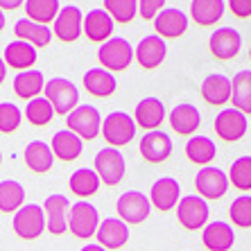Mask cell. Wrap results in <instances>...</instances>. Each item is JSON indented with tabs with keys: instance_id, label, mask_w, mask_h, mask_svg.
Listing matches in <instances>:
<instances>
[{
	"instance_id": "cell-47",
	"label": "cell",
	"mask_w": 251,
	"mask_h": 251,
	"mask_svg": "<svg viewBox=\"0 0 251 251\" xmlns=\"http://www.w3.org/2000/svg\"><path fill=\"white\" fill-rule=\"evenodd\" d=\"M5 23H7V18H5V12H2V9H0V32H2V29H5Z\"/></svg>"
},
{
	"instance_id": "cell-46",
	"label": "cell",
	"mask_w": 251,
	"mask_h": 251,
	"mask_svg": "<svg viewBox=\"0 0 251 251\" xmlns=\"http://www.w3.org/2000/svg\"><path fill=\"white\" fill-rule=\"evenodd\" d=\"M79 251H106L104 247H100V245H86V247H82Z\"/></svg>"
},
{
	"instance_id": "cell-19",
	"label": "cell",
	"mask_w": 251,
	"mask_h": 251,
	"mask_svg": "<svg viewBox=\"0 0 251 251\" xmlns=\"http://www.w3.org/2000/svg\"><path fill=\"white\" fill-rule=\"evenodd\" d=\"M168 123L172 127V131H176L179 136H193L199 129V125H201V113H199V109L195 104L181 102V104H176L170 111Z\"/></svg>"
},
{
	"instance_id": "cell-41",
	"label": "cell",
	"mask_w": 251,
	"mask_h": 251,
	"mask_svg": "<svg viewBox=\"0 0 251 251\" xmlns=\"http://www.w3.org/2000/svg\"><path fill=\"white\" fill-rule=\"evenodd\" d=\"M23 123V111L12 102H0V134H14Z\"/></svg>"
},
{
	"instance_id": "cell-1",
	"label": "cell",
	"mask_w": 251,
	"mask_h": 251,
	"mask_svg": "<svg viewBox=\"0 0 251 251\" xmlns=\"http://www.w3.org/2000/svg\"><path fill=\"white\" fill-rule=\"evenodd\" d=\"M46 100L52 104L54 113L59 116H68L73 109L79 106V91L70 79L66 77H52L50 82H46Z\"/></svg>"
},
{
	"instance_id": "cell-42",
	"label": "cell",
	"mask_w": 251,
	"mask_h": 251,
	"mask_svg": "<svg viewBox=\"0 0 251 251\" xmlns=\"http://www.w3.org/2000/svg\"><path fill=\"white\" fill-rule=\"evenodd\" d=\"M165 9V0H138V16L145 21H154L158 12Z\"/></svg>"
},
{
	"instance_id": "cell-16",
	"label": "cell",
	"mask_w": 251,
	"mask_h": 251,
	"mask_svg": "<svg viewBox=\"0 0 251 251\" xmlns=\"http://www.w3.org/2000/svg\"><path fill=\"white\" fill-rule=\"evenodd\" d=\"M179 199H181V186L172 176H161L150 188V204H152V208L161 210V213L176 208Z\"/></svg>"
},
{
	"instance_id": "cell-15",
	"label": "cell",
	"mask_w": 251,
	"mask_h": 251,
	"mask_svg": "<svg viewBox=\"0 0 251 251\" xmlns=\"http://www.w3.org/2000/svg\"><path fill=\"white\" fill-rule=\"evenodd\" d=\"M208 48L210 54L220 61H228L240 54V48H242V36H240L238 29L233 27H220L215 29L208 39Z\"/></svg>"
},
{
	"instance_id": "cell-12",
	"label": "cell",
	"mask_w": 251,
	"mask_h": 251,
	"mask_svg": "<svg viewBox=\"0 0 251 251\" xmlns=\"http://www.w3.org/2000/svg\"><path fill=\"white\" fill-rule=\"evenodd\" d=\"M172 138L165 134L163 129H154V131H145V136L140 138V156L147 163H163L172 154Z\"/></svg>"
},
{
	"instance_id": "cell-8",
	"label": "cell",
	"mask_w": 251,
	"mask_h": 251,
	"mask_svg": "<svg viewBox=\"0 0 251 251\" xmlns=\"http://www.w3.org/2000/svg\"><path fill=\"white\" fill-rule=\"evenodd\" d=\"M116 210H118V220H123L125 224H143L152 213V204L150 197H145V193L138 190H129L123 193L116 201Z\"/></svg>"
},
{
	"instance_id": "cell-26",
	"label": "cell",
	"mask_w": 251,
	"mask_h": 251,
	"mask_svg": "<svg viewBox=\"0 0 251 251\" xmlns=\"http://www.w3.org/2000/svg\"><path fill=\"white\" fill-rule=\"evenodd\" d=\"M2 59H5L7 68H16L18 73H23V70H29L36 64V48L16 39V41L7 43Z\"/></svg>"
},
{
	"instance_id": "cell-32",
	"label": "cell",
	"mask_w": 251,
	"mask_h": 251,
	"mask_svg": "<svg viewBox=\"0 0 251 251\" xmlns=\"http://www.w3.org/2000/svg\"><path fill=\"white\" fill-rule=\"evenodd\" d=\"M231 104L245 116L251 113V70H240L231 79Z\"/></svg>"
},
{
	"instance_id": "cell-21",
	"label": "cell",
	"mask_w": 251,
	"mask_h": 251,
	"mask_svg": "<svg viewBox=\"0 0 251 251\" xmlns=\"http://www.w3.org/2000/svg\"><path fill=\"white\" fill-rule=\"evenodd\" d=\"M165 120V104L158 98H143L136 104L134 123L136 127H143L145 131H154Z\"/></svg>"
},
{
	"instance_id": "cell-9",
	"label": "cell",
	"mask_w": 251,
	"mask_h": 251,
	"mask_svg": "<svg viewBox=\"0 0 251 251\" xmlns=\"http://www.w3.org/2000/svg\"><path fill=\"white\" fill-rule=\"evenodd\" d=\"M210 208L206 204V199H201L199 195H186L179 199L176 204V220L183 228L188 231H199L208 224Z\"/></svg>"
},
{
	"instance_id": "cell-3",
	"label": "cell",
	"mask_w": 251,
	"mask_h": 251,
	"mask_svg": "<svg viewBox=\"0 0 251 251\" xmlns=\"http://www.w3.org/2000/svg\"><path fill=\"white\" fill-rule=\"evenodd\" d=\"M134 59V48L127 39L123 36H111L109 41H104L98 50V61L100 66L109 73H118V70L129 68Z\"/></svg>"
},
{
	"instance_id": "cell-27",
	"label": "cell",
	"mask_w": 251,
	"mask_h": 251,
	"mask_svg": "<svg viewBox=\"0 0 251 251\" xmlns=\"http://www.w3.org/2000/svg\"><path fill=\"white\" fill-rule=\"evenodd\" d=\"M50 150L57 158L61 161H75L79 158L84 150V140L75 134V131H70V129H61L57 134L52 136V143H50Z\"/></svg>"
},
{
	"instance_id": "cell-43",
	"label": "cell",
	"mask_w": 251,
	"mask_h": 251,
	"mask_svg": "<svg viewBox=\"0 0 251 251\" xmlns=\"http://www.w3.org/2000/svg\"><path fill=\"white\" fill-rule=\"evenodd\" d=\"M228 9L238 18H249L251 16V0H228Z\"/></svg>"
},
{
	"instance_id": "cell-20",
	"label": "cell",
	"mask_w": 251,
	"mask_h": 251,
	"mask_svg": "<svg viewBox=\"0 0 251 251\" xmlns=\"http://www.w3.org/2000/svg\"><path fill=\"white\" fill-rule=\"evenodd\" d=\"M98 245L109 249H123L129 242V226L118 217H106L98 226Z\"/></svg>"
},
{
	"instance_id": "cell-48",
	"label": "cell",
	"mask_w": 251,
	"mask_h": 251,
	"mask_svg": "<svg viewBox=\"0 0 251 251\" xmlns=\"http://www.w3.org/2000/svg\"><path fill=\"white\" fill-rule=\"evenodd\" d=\"M0 165H2V152H0Z\"/></svg>"
},
{
	"instance_id": "cell-7",
	"label": "cell",
	"mask_w": 251,
	"mask_h": 251,
	"mask_svg": "<svg viewBox=\"0 0 251 251\" xmlns=\"http://www.w3.org/2000/svg\"><path fill=\"white\" fill-rule=\"evenodd\" d=\"M95 172H98L100 181L106 186H118L127 175V165H125V156L116 147H104L95 154Z\"/></svg>"
},
{
	"instance_id": "cell-18",
	"label": "cell",
	"mask_w": 251,
	"mask_h": 251,
	"mask_svg": "<svg viewBox=\"0 0 251 251\" xmlns=\"http://www.w3.org/2000/svg\"><path fill=\"white\" fill-rule=\"evenodd\" d=\"M134 57L143 68L152 70L165 61V57H168V46H165V41L156 34L145 36V39H140V43L134 48Z\"/></svg>"
},
{
	"instance_id": "cell-10",
	"label": "cell",
	"mask_w": 251,
	"mask_h": 251,
	"mask_svg": "<svg viewBox=\"0 0 251 251\" xmlns=\"http://www.w3.org/2000/svg\"><path fill=\"white\" fill-rule=\"evenodd\" d=\"M54 36L59 41L64 43H73L77 41L84 32V14L79 7L75 5H68V7H61L54 18Z\"/></svg>"
},
{
	"instance_id": "cell-25",
	"label": "cell",
	"mask_w": 251,
	"mask_h": 251,
	"mask_svg": "<svg viewBox=\"0 0 251 251\" xmlns=\"http://www.w3.org/2000/svg\"><path fill=\"white\" fill-rule=\"evenodd\" d=\"M84 88L88 91V95H93V98H109V95L116 93L118 88V82L113 73L104 68H91L84 73V79H82Z\"/></svg>"
},
{
	"instance_id": "cell-13",
	"label": "cell",
	"mask_w": 251,
	"mask_h": 251,
	"mask_svg": "<svg viewBox=\"0 0 251 251\" xmlns=\"http://www.w3.org/2000/svg\"><path fill=\"white\" fill-rule=\"evenodd\" d=\"M43 213H46V231H50L52 235H61L68 231L70 199L66 195H50L43 201Z\"/></svg>"
},
{
	"instance_id": "cell-11",
	"label": "cell",
	"mask_w": 251,
	"mask_h": 251,
	"mask_svg": "<svg viewBox=\"0 0 251 251\" xmlns=\"http://www.w3.org/2000/svg\"><path fill=\"white\" fill-rule=\"evenodd\" d=\"M228 175H224L220 168L206 165L199 170V175L195 176V188L201 199H220L226 195L228 190Z\"/></svg>"
},
{
	"instance_id": "cell-49",
	"label": "cell",
	"mask_w": 251,
	"mask_h": 251,
	"mask_svg": "<svg viewBox=\"0 0 251 251\" xmlns=\"http://www.w3.org/2000/svg\"><path fill=\"white\" fill-rule=\"evenodd\" d=\"M249 59H251V48H249Z\"/></svg>"
},
{
	"instance_id": "cell-24",
	"label": "cell",
	"mask_w": 251,
	"mask_h": 251,
	"mask_svg": "<svg viewBox=\"0 0 251 251\" xmlns=\"http://www.w3.org/2000/svg\"><path fill=\"white\" fill-rule=\"evenodd\" d=\"M201 240L208 251H228L235 245V231L226 222H208L204 226Z\"/></svg>"
},
{
	"instance_id": "cell-33",
	"label": "cell",
	"mask_w": 251,
	"mask_h": 251,
	"mask_svg": "<svg viewBox=\"0 0 251 251\" xmlns=\"http://www.w3.org/2000/svg\"><path fill=\"white\" fill-rule=\"evenodd\" d=\"M100 176L95 170L91 168H79L75 170L73 175H70L68 179V188L70 193L77 195V197H91V195H95L100 190Z\"/></svg>"
},
{
	"instance_id": "cell-35",
	"label": "cell",
	"mask_w": 251,
	"mask_h": 251,
	"mask_svg": "<svg viewBox=\"0 0 251 251\" xmlns=\"http://www.w3.org/2000/svg\"><path fill=\"white\" fill-rule=\"evenodd\" d=\"M25 206V188L14 179L0 181V213H16Z\"/></svg>"
},
{
	"instance_id": "cell-30",
	"label": "cell",
	"mask_w": 251,
	"mask_h": 251,
	"mask_svg": "<svg viewBox=\"0 0 251 251\" xmlns=\"http://www.w3.org/2000/svg\"><path fill=\"white\" fill-rule=\"evenodd\" d=\"M23 158H25V165H27L32 172H36V175L50 172V168H52V163H54L52 150H50V145L43 143V140H32V143H27V147H25V152H23Z\"/></svg>"
},
{
	"instance_id": "cell-31",
	"label": "cell",
	"mask_w": 251,
	"mask_h": 251,
	"mask_svg": "<svg viewBox=\"0 0 251 251\" xmlns=\"http://www.w3.org/2000/svg\"><path fill=\"white\" fill-rule=\"evenodd\" d=\"M224 16V0H193L190 2V18L201 27L217 25Z\"/></svg>"
},
{
	"instance_id": "cell-6",
	"label": "cell",
	"mask_w": 251,
	"mask_h": 251,
	"mask_svg": "<svg viewBox=\"0 0 251 251\" xmlns=\"http://www.w3.org/2000/svg\"><path fill=\"white\" fill-rule=\"evenodd\" d=\"M14 233L21 240H36L46 231V213L39 204H25L14 213Z\"/></svg>"
},
{
	"instance_id": "cell-2",
	"label": "cell",
	"mask_w": 251,
	"mask_h": 251,
	"mask_svg": "<svg viewBox=\"0 0 251 251\" xmlns=\"http://www.w3.org/2000/svg\"><path fill=\"white\" fill-rule=\"evenodd\" d=\"M102 136L109 147H125L136 138V123L134 118L125 111H113L102 118Z\"/></svg>"
},
{
	"instance_id": "cell-5",
	"label": "cell",
	"mask_w": 251,
	"mask_h": 251,
	"mask_svg": "<svg viewBox=\"0 0 251 251\" xmlns=\"http://www.w3.org/2000/svg\"><path fill=\"white\" fill-rule=\"evenodd\" d=\"M100 226V213L93 204L88 201H77L70 206L68 213V231L79 240H88L98 233Z\"/></svg>"
},
{
	"instance_id": "cell-38",
	"label": "cell",
	"mask_w": 251,
	"mask_h": 251,
	"mask_svg": "<svg viewBox=\"0 0 251 251\" xmlns=\"http://www.w3.org/2000/svg\"><path fill=\"white\" fill-rule=\"evenodd\" d=\"M54 116V109L52 104L46 100V95H39V98L29 100L27 106H25V118H27L29 123L34 125V127H43V125H48L50 120H52Z\"/></svg>"
},
{
	"instance_id": "cell-37",
	"label": "cell",
	"mask_w": 251,
	"mask_h": 251,
	"mask_svg": "<svg viewBox=\"0 0 251 251\" xmlns=\"http://www.w3.org/2000/svg\"><path fill=\"white\" fill-rule=\"evenodd\" d=\"M104 12L113 23H131L138 14V0H104Z\"/></svg>"
},
{
	"instance_id": "cell-44",
	"label": "cell",
	"mask_w": 251,
	"mask_h": 251,
	"mask_svg": "<svg viewBox=\"0 0 251 251\" xmlns=\"http://www.w3.org/2000/svg\"><path fill=\"white\" fill-rule=\"evenodd\" d=\"M21 5H25V0H0V9L2 12H12V9H18Z\"/></svg>"
},
{
	"instance_id": "cell-45",
	"label": "cell",
	"mask_w": 251,
	"mask_h": 251,
	"mask_svg": "<svg viewBox=\"0 0 251 251\" xmlns=\"http://www.w3.org/2000/svg\"><path fill=\"white\" fill-rule=\"evenodd\" d=\"M5 75H7V64L5 59H0V84L5 82Z\"/></svg>"
},
{
	"instance_id": "cell-39",
	"label": "cell",
	"mask_w": 251,
	"mask_h": 251,
	"mask_svg": "<svg viewBox=\"0 0 251 251\" xmlns=\"http://www.w3.org/2000/svg\"><path fill=\"white\" fill-rule=\"evenodd\" d=\"M228 183H233L238 190H251V156H240L233 161L228 170Z\"/></svg>"
},
{
	"instance_id": "cell-17",
	"label": "cell",
	"mask_w": 251,
	"mask_h": 251,
	"mask_svg": "<svg viewBox=\"0 0 251 251\" xmlns=\"http://www.w3.org/2000/svg\"><path fill=\"white\" fill-rule=\"evenodd\" d=\"M154 29H156V36H161L163 41L165 39H179L188 29V16L176 7H168L163 12H158V16L154 18Z\"/></svg>"
},
{
	"instance_id": "cell-34",
	"label": "cell",
	"mask_w": 251,
	"mask_h": 251,
	"mask_svg": "<svg viewBox=\"0 0 251 251\" xmlns=\"http://www.w3.org/2000/svg\"><path fill=\"white\" fill-rule=\"evenodd\" d=\"M215 152L217 147L215 143L210 138H206V136H193V138L186 143V156L190 163L195 165H208L213 158H215Z\"/></svg>"
},
{
	"instance_id": "cell-28",
	"label": "cell",
	"mask_w": 251,
	"mask_h": 251,
	"mask_svg": "<svg viewBox=\"0 0 251 251\" xmlns=\"http://www.w3.org/2000/svg\"><path fill=\"white\" fill-rule=\"evenodd\" d=\"M14 34H16V39H21V41L29 43V46H34V48H46L48 43L52 41V29L48 27V25L34 23V21H29V18L16 21Z\"/></svg>"
},
{
	"instance_id": "cell-4",
	"label": "cell",
	"mask_w": 251,
	"mask_h": 251,
	"mask_svg": "<svg viewBox=\"0 0 251 251\" xmlns=\"http://www.w3.org/2000/svg\"><path fill=\"white\" fill-rule=\"evenodd\" d=\"M66 125L70 131H75L82 140H93L102 134V116L95 106L91 104H79L77 109L66 116Z\"/></svg>"
},
{
	"instance_id": "cell-40",
	"label": "cell",
	"mask_w": 251,
	"mask_h": 251,
	"mask_svg": "<svg viewBox=\"0 0 251 251\" xmlns=\"http://www.w3.org/2000/svg\"><path fill=\"white\" fill-rule=\"evenodd\" d=\"M228 217L238 228H251V195H240L228 206Z\"/></svg>"
},
{
	"instance_id": "cell-22",
	"label": "cell",
	"mask_w": 251,
	"mask_h": 251,
	"mask_svg": "<svg viewBox=\"0 0 251 251\" xmlns=\"http://www.w3.org/2000/svg\"><path fill=\"white\" fill-rule=\"evenodd\" d=\"M201 98L213 106H222L231 102V79L220 73H210L201 82Z\"/></svg>"
},
{
	"instance_id": "cell-29",
	"label": "cell",
	"mask_w": 251,
	"mask_h": 251,
	"mask_svg": "<svg viewBox=\"0 0 251 251\" xmlns=\"http://www.w3.org/2000/svg\"><path fill=\"white\" fill-rule=\"evenodd\" d=\"M43 88H46V75L36 68L23 70V73H18L14 77V93L21 100H27L29 102V100L39 98Z\"/></svg>"
},
{
	"instance_id": "cell-36",
	"label": "cell",
	"mask_w": 251,
	"mask_h": 251,
	"mask_svg": "<svg viewBox=\"0 0 251 251\" xmlns=\"http://www.w3.org/2000/svg\"><path fill=\"white\" fill-rule=\"evenodd\" d=\"M59 0H25V14L39 25L52 23L59 14Z\"/></svg>"
},
{
	"instance_id": "cell-23",
	"label": "cell",
	"mask_w": 251,
	"mask_h": 251,
	"mask_svg": "<svg viewBox=\"0 0 251 251\" xmlns=\"http://www.w3.org/2000/svg\"><path fill=\"white\" fill-rule=\"evenodd\" d=\"M113 18L104 12V9H91L84 16V34L88 36V41L104 43L111 39L113 34Z\"/></svg>"
},
{
	"instance_id": "cell-14",
	"label": "cell",
	"mask_w": 251,
	"mask_h": 251,
	"mask_svg": "<svg viewBox=\"0 0 251 251\" xmlns=\"http://www.w3.org/2000/svg\"><path fill=\"white\" fill-rule=\"evenodd\" d=\"M213 127H215V134L222 140H226V143H235V140H240L247 134L249 123H247L245 113L231 106V109H224V111L217 113Z\"/></svg>"
}]
</instances>
